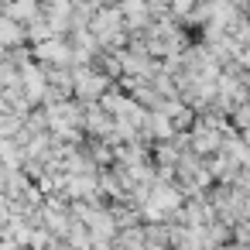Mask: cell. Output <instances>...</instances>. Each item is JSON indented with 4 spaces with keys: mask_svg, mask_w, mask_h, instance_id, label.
Listing matches in <instances>:
<instances>
[{
    "mask_svg": "<svg viewBox=\"0 0 250 250\" xmlns=\"http://www.w3.org/2000/svg\"><path fill=\"white\" fill-rule=\"evenodd\" d=\"M229 124H233L236 130H250V100H247V103H240V106L229 113Z\"/></svg>",
    "mask_w": 250,
    "mask_h": 250,
    "instance_id": "cell-1",
    "label": "cell"
},
{
    "mask_svg": "<svg viewBox=\"0 0 250 250\" xmlns=\"http://www.w3.org/2000/svg\"><path fill=\"white\" fill-rule=\"evenodd\" d=\"M223 250H250V243H240V240H233V243H226Z\"/></svg>",
    "mask_w": 250,
    "mask_h": 250,
    "instance_id": "cell-2",
    "label": "cell"
}]
</instances>
